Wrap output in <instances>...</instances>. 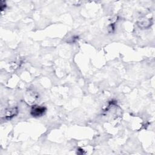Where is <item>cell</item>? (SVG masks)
<instances>
[{
    "instance_id": "1",
    "label": "cell",
    "mask_w": 155,
    "mask_h": 155,
    "mask_svg": "<svg viewBox=\"0 0 155 155\" xmlns=\"http://www.w3.org/2000/svg\"><path fill=\"white\" fill-rule=\"evenodd\" d=\"M46 111V108L44 106H36L33 107L31 110V114L33 117H40Z\"/></svg>"
},
{
    "instance_id": "2",
    "label": "cell",
    "mask_w": 155,
    "mask_h": 155,
    "mask_svg": "<svg viewBox=\"0 0 155 155\" xmlns=\"http://www.w3.org/2000/svg\"><path fill=\"white\" fill-rule=\"evenodd\" d=\"M18 113V110L17 107H13L8 109L5 111V118L11 119L13 117L15 116Z\"/></svg>"
}]
</instances>
